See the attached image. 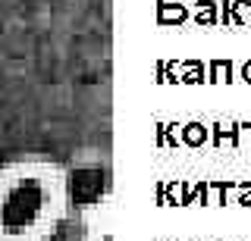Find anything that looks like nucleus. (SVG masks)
I'll return each instance as SVG.
<instances>
[{"label": "nucleus", "instance_id": "4", "mask_svg": "<svg viewBox=\"0 0 251 241\" xmlns=\"http://www.w3.org/2000/svg\"><path fill=\"white\" fill-rule=\"evenodd\" d=\"M188 138H192L195 144H198V141H204V129H201V126H192V131H188Z\"/></svg>", "mask_w": 251, "mask_h": 241}, {"label": "nucleus", "instance_id": "5", "mask_svg": "<svg viewBox=\"0 0 251 241\" xmlns=\"http://www.w3.org/2000/svg\"><path fill=\"white\" fill-rule=\"evenodd\" d=\"M242 79H245V82L251 85V60H248V63H245V66H242Z\"/></svg>", "mask_w": 251, "mask_h": 241}, {"label": "nucleus", "instance_id": "3", "mask_svg": "<svg viewBox=\"0 0 251 241\" xmlns=\"http://www.w3.org/2000/svg\"><path fill=\"white\" fill-rule=\"evenodd\" d=\"M242 207H251V182H242V197H239Z\"/></svg>", "mask_w": 251, "mask_h": 241}, {"label": "nucleus", "instance_id": "6", "mask_svg": "<svg viewBox=\"0 0 251 241\" xmlns=\"http://www.w3.org/2000/svg\"><path fill=\"white\" fill-rule=\"evenodd\" d=\"M245 129H248V131H251V126H245Z\"/></svg>", "mask_w": 251, "mask_h": 241}, {"label": "nucleus", "instance_id": "1", "mask_svg": "<svg viewBox=\"0 0 251 241\" xmlns=\"http://www.w3.org/2000/svg\"><path fill=\"white\" fill-rule=\"evenodd\" d=\"M73 207V175L41 153L0 163V241H53Z\"/></svg>", "mask_w": 251, "mask_h": 241}, {"label": "nucleus", "instance_id": "2", "mask_svg": "<svg viewBox=\"0 0 251 241\" xmlns=\"http://www.w3.org/2000/svg\"><path fill=\"white\" fill-rule=\"evenodd\" d=\"M100 178L94 173L88 191L73 188V207L63 222L66 241H110L107 229V194H100Z\"/></svg>", "mask_w": 251, "mask_h": 241}]
</instances>
